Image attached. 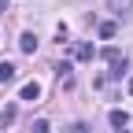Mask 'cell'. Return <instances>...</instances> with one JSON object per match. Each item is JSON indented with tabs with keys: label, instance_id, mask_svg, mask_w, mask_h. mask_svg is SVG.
I'll return each instance as SVG.
<instances>
[{
	"label": "cell",
	"instance_id": "cell-1",
	"mask_svg": "<svg viewBox=\"0 0 133 133\" xmlns=\"http://www.w3.org/2000/svg\"><path fill=\"white\" fill-rule=\"evenodd\" d=\"M107 118H111V126H115V133H133V129H129V115H126V111H111Z\"/></svg>",
	"mask_w": 133,
	"mask_h": 133
},
{
	"label": "cell",
	"instance_id": "cell-2",
	"mask_svg": "<svg viewBox=\"0 0 133 133\" xmlns=\"http://www.w3.org/2000/svg\"><path fill=\"white\" fill-rule=\"evenodd\" d=\"M107 11H115L118 19H126V15L133 11V0H107Z\"/></svg>",
	"mask_w": 133,
	"mask_h": 133
},
{
	"label": "cell",
	"instance_id": "cell-3",
	"mask_svg": "<svg viewBox=\"0 0 133 133\" xmlns=\"http://www.w3.org/2000/svg\"><path fill=\"white\" fill-rule=\"evenodd\" d=\"M15 115H19V107H15V104H8L4 111H0V129H4V126H11V122H15Z\"/></svg>",
	"mask_w": 133,
	"mask_h": 133
},
{
	"label": "cell",
	"instance_id": "cell-4",
	"mask_svg": "<svg viewBox=\"0 0 133 133\" xmlns=\"http://www.w3.org/2000/svg\"><path fill=\"white\" fill-rule=\"evenodd\" d=\"M41 96V85H37V81H26V85H22V100H37Z\"/></svg>",
	"mask_w": 133,
	"mask_h": 133
},
{
	"label": "cell",
	"instance_id": "cell-5",
	"mask_svg": "<svg viewBox=\"0 0 133 133\" xmlns=\"http://www.w3.org/2000/svg\"><path fill=\"white\" fill-rule=\"evenodd\" d=\"M19 48H22V52H33V48H37V37H33V33H22V37H19Z\"/></svg>",
	"mask_w": 133,
	"mask_h": 133
},
{
	"label": "cell",
	"instance_id": "cell-6",
	"mask_svg": "<svg viewBox=\"0 0 133 133\" xmlns=\"http://www.w3.org/2000/svg\"><path fill=\"white\" fill-rule=\"evenodd\" d=\"M0 81H4V85L15 81V66H11V63H0Z\"/></svg>",
	"mask_w": 133,
	"mask_h": 133
},
{
	"label": "cell",
	"instance_id": "cell-7",
	"mask_svg": "<svg viewBox=\"0 0 133 133\" xmlns=\"http://www.w3.org/2000/svg\"><path fill=\"white\" fill-rule=\"evenodd\" d=\"M126 66H129V59H126V56H122L118 63H111V78H122V74H126Z\"/></svg>",
	"mask_w": 133,
	"mask_h": 133
},
{
	"label": "cell",
	"instance_id": "cell-8",
	"mask_svg": "<svg viewBox=\"0 0 133 133\" xmlns=\"http://www.w3.org/2000/svg\"><path fill=\"white\" fill-rule=\"evenodd\" d=\"M74 56H78V59H92V56H96V48H92V44H78V52H74Z\"/></svg>",
	"mask_w": 133,
	"mask_h": 133
},
{
	"label": "cell",
	"instance_id": "cell-9",
	"mask_svg": "<svg viewBox=\"0 0 133 133\" xmlns=\"http://www.w3.org/2000/svg\"><path fill=\"white\" fill-rule=\"evenodd\" d=\"M115 33H118L115 22H100V37H115Z\"/></svg>",
	"mask_w": 133,
	"mask_h": 133
},
{
	"label": "cell",
	"instance_id": "cell-10",
	"mask_svg": "<svg viewBox=\"0 0 133 133\" xmlns=\"http://www.w3.org/2000/svg\"><path fill=\"white\" fill-rule=\"evenodd\" d=\"M100 56H104L107 63H118V59H122V52H118V48H104V52H100Z\"/></svg>",
	"mask_w": 133,
	"mask_h": 133
},
{
	"label": "cell",
	"instance_id": "cell-11",
	"mask_svg": "<svg viewBox=\"0 0 133 133\" xmlns=\"http://www.w3.org/2000/svg\"><path fill=\"white\" fill-rule=\"evenodd\" d=\"M30 129H33V133H48V122H44V118H37V122L30 126Z\"/></svg>",
	"mask_w": 133,
	"mask_h": 133
},
{
	"label": "cell",
	"instance_id": "cell-12",
	"mask_svg": "<svg viewBox=\"0 0 133 133\" xmlns=\"http://www.w3.org/2000/svg\"><path fill=\"white\" fill-rule=\"evenodd\" d=\"M66 133H89V129H85V126H81V122H74L70 129H66Z\"/></svg>",
	"mask_w": 133,
	"mask_h": 133
},
{
	"label": "cell",
	"instance_id": "cell-13",
	"mask_svg": "<svg viewBox=\"0 0 133 133\" xmlns=\"http://www.w3.org/2000/svg\"><path fill=\"white\" fill-rule=\"evenodd\" d=\"M8 4H11V0H0V11H4V8H8Z\"/></svg>",
	"mask_w": 133,
	"mask_h": 133
}]
</instances>
